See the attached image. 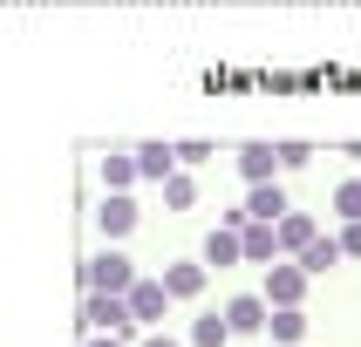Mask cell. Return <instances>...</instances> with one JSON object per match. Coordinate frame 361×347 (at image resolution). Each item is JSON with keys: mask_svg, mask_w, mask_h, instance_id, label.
Listing matches in <instances>:
<instances>
[{"mask_svg": "<svg viewBox=\"0 0 361 347\" xmlns=\"http://www.w3.org/2000/svg\"><path fill=\"white\" fill-rule=\"evenodd\" d=\"M130 279H137V265H130L123 245H102L96 259L82 265V293H130Z\"/></svg>", "mask_w": 361, "mask_h": 347, "instance_id": "1", "label": "cell"}, {"mask_svg": "<svg viewBox=\"0 0 361 347\" xmlns=\"http://www.w3.org/2000/svg\"><path fill=\"white\" fill-rule=\"evenodd\" d=\"M307 293H314V279H307L293 259H273V265H266V279H259V300L266 306H307Z\"/></svg>", "mask_w": 361, "mask_h": 347, "instance_id": "2", "label": "cell"}, {"mask_svg": "<svg viewBox=\"0 0 361 347\" xmlns=\"http://www.w3.org/2000/svg\"><path fill=\"white\" fill-rule=\"evenodd\" d=\"M82 334H137L123 293H82Z\"/></svg>", "mask_w": 361, "mask_h": 347, "instance_id": "3", "label": "cell"}, {"mask_svg": "<svg viewBox=\"0 0 361 347\" xmlns=\"http://www.w3.org/2000/svg\"><path fill=\"white\" fill-rule=\"evenodd\" d=\"M123 306H130V320L137 327H164V313H171V293H164V279H130V293H123Z\"/></svg>", "mask_w": 361, "mask_h": 347, "instance_id": "4", "label": "cell"}, {"mask_svg": "<svg viewBox=\"0 0 361 347\" xmlns=\"http://www.w3.org/2000/svg\"><path fill=\"white\" fill-rule=\"evenodd\" d=\"M96 232H102V239H109V245H116V239H130V232H137V204H130V191H102Z\"/></svg>", "mask_w": 361, "mask_h": 347, "instance_id": "5", "label": "cell"}, {"mask_svg": "<svg viewBox=\"0 0 361 347\" xmlns=\"http://www.w3.org/2000/svg\"><path fill=\"white\" fill-rule=\"evenodd\" d=\"M293 265H300L307 279H321V272H334V265H341V239H334V232H314V239H307L300 252H293Z\"/></svg>", "mask_w": 361, "mask_h": 347, "instance_id": "6", "label": "cell"}, {"mask_svg": "<svg viewBox=\"0 0 361 347\" xmlns=\"http://www.w3.org/2000/svg\"><path fill=\"white\" fill-rule=\"evenodd\" d=\"M204 286H212L204 259H171V265H164V293H171V300H198Z\"/></svg>", "mask_w": 361, "mask_h": 347, "instance_id": "7", "label": "cell"}, {"mask_svg": "<svg viewBox=\"0 0 361 347\" xmlns=\"http://www.w3.org/2000/svg\"><path fill=\"white\" fill-rule=\"evenodd\" d=\"M259 341H273V347H307V313L300 306H266V334Z\"/></svg>", "mask_w": 361, "mask_h": 347, "instance_id": "8", "label": "cell"}, {"mask_svg": "<svg viewBox=\"0 0 361 347\" xmlns=\"http://www.w3.org/2000/svg\"><path fill=\"white\" fill-rule=\"evenodd\" d=\"M239 177H245V191H252V184H280L273 143H239Z\"/></svg>", "mask_w": 361, "mask_h": 347, "instance_id": "9", "label": "cell"}, {"mask_svg": "<svg viewBox=\"0 0 361 347\" xmlns=\"http://www.w3.org/2000/svg\"><path fill=\"white\" fill-rule=\"evenodd\" d=\"M219 313H225L232 334H266V300H259V293H232Z\"/></svg>", "mask_w": 361, "mask_h": 347, "instance_id": "10", "label": "cell"}, {"mask_svg": "<svg viewBox=\"0 0 361 347\" xmlns=\"http://www.w3.org/2000/svg\"><path fill=\"white\" fill-rule=\"evenodd\" d=\"M286 211H293V204H286L280 184H252V191H245V218H252V225H280Z\"/></svg>", "mask_w": 361, "mask_h": 347, "instance_id": "11", "label": "cell"}, {"mask_svg": "<svg viewBox=\"0 0 361 347\" xmlns=\"http://www.w3.org/2000/svg\"><path fill=\"white\" fill-rule=\"evenodd\" d=\"M130 157H137V177L164 184V177H171V170H178V143H137Z\"/></svg>", "mask_w": 361, "mask_h": 347, "instance_id": "12", "label": "cell"}, {"mask_svg": "<svg viewBox=\"0 0 361 347\" xmlns=\"http://www.w3.org/2000/svg\"><path fill=\"white\" fill-rule=\"evenodd\" d=\"M239 259H252V265H273V259H280L273 225H252V218H245V232H239Z\"/></svg>", "mask_w": 361, "mask_h": 347, "instance_id": "13", "label": "cell"}, {"mask_svg": "<svg viewBox=\"0 0 361 347\" xmlns=\"http://www.w3.org/2000/svg\"><path fill=\"white\" fill-rule=\"evenodd\" d=\"M198 259H204V272L239 265V232H225V225H219V232H204V252H198Z\"/></svg>", "mask_w": 361, "mask_h": 347, "instance_id": "14", "label": "cell"}, {"mask_svg": "<svg viewBox=\"0 0 361 347\" xmlns=\"http://www.w3.org/2000/svg\"><path fill=\"white\" fill-rule=\"evenodd\" d=\"M314 232H321V225L307 218V211H286V218L273 225V239H280V259H293V252H300V245L314 239Z\"/></svg>", "mask_w": 361, "mask_h": 347, "instance_id": "15", "label": "cell"}, {"mask_svg": "<svg viewBox=\"0 0 361 347\" xmlns=\"http://www.w3.org/2000/svg\"><path fill=\"white\" fill-rule=\"evenodd\" d=\"M225 341H232L225 313H198V320H191V341H184V347H225Z\"/></svg>", "mask_w": 361, "mask_h": 347, "instance_id": "16", "label": "cell"}, {"mask_svg": "<svg viewBox=\"0 0 361 347\" xmlns=\"http://www.w3.org/2000/svg\"><path fill=\"white\" fill-rule=\"evenodd\" d=\"M130 184H143L137 157H102V191H130Z\"/></svg>", "mask_w": 361, "mask_h": 347, "instance_id": "17", "label": "cell"}, {"mask_svg": "<svg viewBox=\"0 0 361 347\" xmlns=\"http://www.w3.org/2000/svg\"><path fill=\"white\" fill-rule=\"evenodd\" d=\"M191 204H198V184L171 170V177H164V211H191Z\"/></svg>", "mask_w": 361, "mask_h": 347, "instance_id": "18", "label": "cell"}, {"mask_svg": "<svg viewBox=\"0 0 361 347\" xmlns=\"http://www.w3.org/2000/svg\"><path fill=\"white\" fill-rule=\"evenodd\" d=\"M334 218H341V225H355V218H361V177L334 184Z\"/></svg>", "mask_w": 361, "mask_h": 347, "instance_id": "19", "label": "cell"}, {"mask_svg": "<svg viewBox=\"0 0 361 347\" xmlns=\"http://www.w3.org/2000/svg\"><path fill=\"white\" fill-rule=\"evenodd\" d=\"M273 157H280V170H307L314 150H307V143H273Z\"/></svg>", "mask_w": 361, "mask_h": 347, "instance_id": "20", "label": "cell"}, {"mask_svg": "<svg viewBox=\"0 0 361 347\" xmlns=\"http://www.w3.org/2000/svg\"><path fill=\"white\" fill-rule=\"evenodd\" d=\"M334 239H341V259H361V218H355V225H341Z\"/></svg>", "mask_w": 361, "mask_h": 347, "instance_id": "21", "label": "cell"}, {"mask_svg": "<svg viewBox=\"0 0 361 347\" xmlns=\"http://www.w3.org/2000/svg\"><path fill=\"white\" fill-rule=\"evenodd\" d=\"M82 347H130V334H89Z\"/></svg>", "mask_w": 361, "mask_h": 347, "instance_id": "22", "label": "cell"}, {"mask_svg": "<svg viewBox=\"0 0 361 347\" xmlns=\"http://www.w3.org/2000/svg\"><path fill=\"white\" fill-rule=\"evenodd\" d=\"M137 347H184V341H171V334H150V341H137Z\"/></svg>", "mask_w": 361, "mask_h": 347, "instance_id": "23", "label": "cell"}]
</instances>
